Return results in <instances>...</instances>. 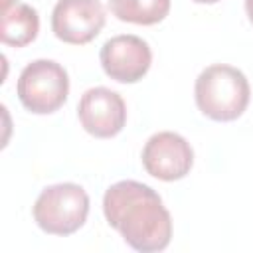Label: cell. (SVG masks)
<instances>
[{"label": "cell", "mask_w": 253, "mask_h": 253, "mask_svg": "<svg viewBox=\"0 0 253 253\" xmlns=\"http://www.w3.org/2000/svg\"><path fill=\"white\" fill-rule=\"evenodd\" d=\"M107 223L136 251L152 253L168 247L172 239V217L162 198L150 186L136 180H121L103 196Z\"/></svg>", "instance_id": "obj_1"}, {"label": "cell", "mask_w": 253, "mask_h": 253, "mask_svg": "<svg viewBox=\"0 0 253 253\" xmlns=\"http://www.w3.org/2000/svg\"><path fill=\"white\" fill-rule=\"evenodd\" d=\"M249 97V81L245 73L233 65L213 63L202 69L196 77V105L211 121H235L247 109Z\"/></svg>", "instance_id": "obj_2"}, {"label": "cell", "mask_w": 253, "mask_h": 253, "mask_svg": "<svg viewBox=\"0 0 253 253\" xmlns=\"http://www.w3.org/2000/svg\"><path fill=\"white\" fill-rule=\"evenodd\" d=\"M89 206V196L79 184L61 182L40 192L32 206V215L42 231L65 237L83 227Z\"/></svg>", "instance_id": "obj_3"}, {"label": "cell", "mask_w": 253, "mask_h": 253, "mask_svg": "<svg viewBox=\"0 0 253 253\" xmlns=\"http://www.w3.org/2000/svg\"><path fill=\"white\" fill-rule=\"evenodd\" d=\"M24 109L34 115H49L63 107L69 95V75L53 59H36L28 63L16 85Z\"/></svg>", "instance_id": "obj_4"}, {"label": "cell", "mask_w": 253, "mask_h": 253, "mask_svg": "<svg viewBox=\"0 0 253 253\" xmlns=\"http://www.w3.org/2000/svg\"><path fill=\"white\" fill-rule=\"evenodd\" d=\"M142 166L156 180L176 182L190 174L194 150L182 134L162 130L146 140L142 148Z\"/></svg>", "instance_id": "obj_5"}, {"label": "cell", "mask_w": 253, "mask_h": 253, "mask_svg": "<svg viewBox=\"0 0 253 253\" xmlns=\"http://www.w3.org/2000/svg\"><path fill=\"white\" fill-rule=\"evenodd\" d=\"M107 14L101 0H57L51 12V32L71 45H85L105 28Z\"/></svg>", "instance_id": "obj_6"}, {"label": "cell", "mask_w": 253, "mask_h": 253, "mask_svg": "<svg viewBox=\"0 0 253 253\" xmlns=\"http://www.w3.org/2000/svg\"><path fill=\"white\" fill-rule=\"evenodd\" d=\"M103 71L119 83L140 81L152 63L148 43L134 34H119L109 38L99 53Z\"/></svg>", "instance_id": "obj_7"}, {"label": "cell", "mask_w": 253, "mask_h": 253, "mask_svg": "<svg viewBox=\"0 0 253 253\" xmlns=\"http://www.w3.org/2000/svg\"><path fill=\"white\" fill-rule=\"evenodd\" d=\"M77 117L91 136L113 138L126 123V105L117 91L109 87H91L79 99Z\"/></svg>", "instance_id": "obj_8"}, {"label": "cell", "mask_w": 253, "mask_h": 253, "mask_svg": "<svg viewBox=\"0 0 253 253\" xmlns=\"http://www.w3.org/2000/svg\"><path fill=\"white\" fill-rule=\"evenodd\" d=\"M40 32L38 12L30 4H14L8 10H2L0 40L12 47H24L36 40Z\"/></svg>", "instance_id": "obj_9"}, {"label": "cell", "mask_w": 253, "mask_h": 253, "mask_svg": "<svg viewBox=\"0 0 253 253\" xmlns=\"http://www.w3.org/2000/svg\"><path fill=\"white\" fill-rule=\"evenodd\" d=\"M170 6V0H109V10L117 20L138 26L162 22L168 16Z\"/></svg>", "instance_id": "obj_10"}, {"label": "cell", "mask_w": 253, "mask_h": 253, "mask_svg": "<svg viewBox=\"0 0 253 253\" xmlns=\"http://www.w3.org/2000/svg\"><path fill=\"white\" fill-rule=\"evenodd\" d=\"M245 12H247L249 22L253 24V0H245Z\"/></svg>", "instance_id": "obj_11"}, {"label": "cell", "mask_w": 253, "mask_h": 253, "mask_svg": "<svg viewBox=\"0 0 253 253\" xmlns=\"http://www.w3.org/2000/svg\"><path fill=\"white\" fill-rule=\"evenodd\" d=\"M14 4H16V0H2V10H8Z\"/></svg>", "instance_id": "obj_12"}, {"label": "cell", "mask_w": 253, "mask_h": 253, "mask_svg": "<svg viewBox=\"0 0 253 253\" xmlns=\"http://www.w3.org/2000/svg\"><path fill=\"white\" fill-rule=\"evenodd\" d=\"M192 2H196V4H217L219 0H192Z\"/></svg>", "instance_id": "obj_13"}]
</instances>
